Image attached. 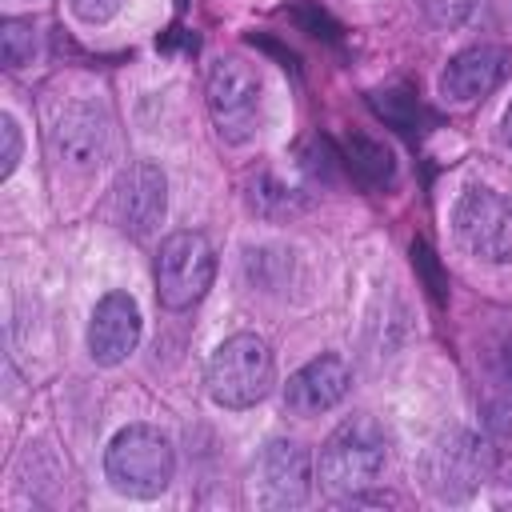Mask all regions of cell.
Listing matches in <instances>:
<instances>
[{
	"label": "cell",
	"mask_w": 512,
	"mask_h": 512,
	"mask_svg": "<svg viewBox=\"0 0 512 512\" xmlns=\"http://www.w3.org/2000/svg\"><path fill=\"white\" fill-rule=\"evenodd\" d=\"M384 464H388L384 428L368 412H356V416L340 420L332 428V436L324 440L316 476L328 496H360L364 488H372L380 480Z\"/></svg>",
	"instance_id": "1"
},
{
	"label": "cell",
	"mask_w": 512,
	"mask_h": 512,
	"mask_svg": "<svg viewBox=\"0 0 512 512\" xmlns=\"http://www.w3.org/2000/svg\"><path fill=\"white\" fill-rule=\"evenodd\" d=\"M104 472L120 496L152 500L172 484V472H176L172 440L152 424H128L112 436L104 452Z\"/></svg>",
	"instance_id": "2"
},
{
	"label": "cell",
	"mask_w": 512,
	"mask_h": 512,
	"mask_svg": "<svg viewBox=\"0 0 512 512\" xmlns=\"http://www.w3.org/2000/svg\"><path fill=\"white\" fill-rule=\"evenodd\" d=\"M272 380H276V360H272V348L256 332L228 336L208 356V368H204L208 396L220 408H252V404H260L268 396Z\"/></svg>",
	"instance_id": "3"
},
{
	"label": "cell",
	"mask_w": 512,
	"mask_h": 512,
	"mask_svg": "<svg viewBox=\"0 0 512 512\" xmlns=\"http://www.w3.org/2000/svg\"><path fill=\"white\" fill-rule=\"evenodd\" d=\"M208 112L224 144H248L260 132L264 84L260 72L240 56H216L208 68Z\"/></svg>",
	"instance_id": "4"
},
{
	"label": "cell",
	"mask_w": 512,
	"mask_h": 512,
	"mask_svg": "<svg viewBox=\"0 0 512 512\" xmlns=\"http://www.w3.org/2000/svg\"><path fill=\"white\" fill-rule=\"evenodd\" d=\"M216 280V252L204 232L180 228L160 240L156 252V300L168 312H188L204 300V292Z\"/></svg>",
	"instance_id": "5"
},
{
	"label": "cell",
	"mask_w": 512,
	"mask_h": 512,
	"mask_svg": "<svg viewBox=\"0 0 512 512\" xmlns=\"http://www.w3.org/2000/svg\"><path fill=\"white\" fill-rule=\"evenodd\" d=\"M452 224L460 244L488 260V264H512V196L488 184H468L452 208Z\"/></svg>",
	"instance_id": "6"
},
{
	"label": "cell",
	"mask_w": 512,
	"mask_h": 512,
	"mask_svg": "<svg viewBox=\"0 0 512 512\" xmlns=\"http://www.w3.org/2000/svg\"><path fill=\"white\" fill-rule=\"evenodd\" d=\"M420 472L436 500H468L492 476V448L472 432H448L424 452Z\"/></svg>",
	"instance_id": "7"
},
{
	"label": "cell",
	"mask_w": 512,
	"mask_h": 512,
	"mask_svg": "<svg viewBox=\"0 0 512 512\" xmlns=\"http://www.w3.org/2000/svg\"><path fill=\"white\" fill-rule=\"evenodd\" d=\"M256 504L264 508H300L312 492V456L300 440H268L252 468Z\"/></svg>",
	"instance_id": "8"
},
{
	"label": "cell",
	"mask_w": 512,
	"mask_h": 512,
	"mask_svg": "<svg viewBox=\"0 0 512 512\" xmlns=\"http://www.w3.org/2000/svg\"><path fill=\"white\" fill-rule=\"evenodd\" d=\"M164 212H168V180H164V172L156 164H148V160L128 164L112 184V220L128 236L144 240V236L156 232Z\"/></svg>",
	"instance_id": "9"
},
{
	"label": "cell",
	"mask_w": 512,
	"mask_h": 512,
	"mask_svg": "<svg viewBox=\"0 0 512 512\" xmlns=\"http://www.w3.org/2000/svg\"><path fill=\"white\" fill-rule=\"evenodd\" d=\"M48 144L60 164H68L76 172H92L104 164V156L112 148L108 116L92 104H64L48 128Z\"/></svg>",
	"instance_id": "10"
},
{
	"label": "cell",
	"mask_w": 512,
	"mask_h": 512,
	"mask_svg": "<svg viewBox=\"0 0 512 512\" xmlns=\"http://www.w3.org/2000/svg\"><path fill=\"white\" fill-rule=\"evenodd\" d=\"M140 308L128 292H108L96 300L92 308V320H88V352L96 364L112 368L120 360H128L140 344Z\"/></svg>",
	"instance_id": "11"
},
{
	"label": "cell",
	"mask_w": 512,
	"mask_h": 512,
	"mask_svg": "<svg viewBox=\"0 0 512 512\" xmlns=\"http://www.w3.org/2000/svg\"><path fill=\"white\" fill-rule=\"evenodd\" d=\"M352 372L336 352L312 356L304 368H296L284 384V408L292 416H320L328 408H336L348 396Z\"/></svg>",
	"instance_id": "12"
},
{
	"label": "cell",
	"mask_w": 512,
	"mask_h": 512,
	"mask_svg": "<svg viewBox=\"0 0 512 512\" xmlns=\"http://www.w3.org/2000/svg\"><path fill=\"white\" fill-rule=\"evenodd\" d=\"M504 80V52L492 44H472L456 52L440 72V96L452 104H476Z\"/></svg>",
	"instance_id": "13"
},
{
	"label": "cell",
	"mask_w": 512,
	"mask_h": 512,
	"mask_svg": "<svg viewBox=\"0 0 512 512\" xmlns=\"http://www.w3.org/2000/svg\"><path fill=\"white\" fill-rule=\"evenodd\" d=\"M344 164L364 180V184H392L396 176V160L380 140L368 136H348L344 140Z\"/></svg>",
	"instance_id": "14"
},
{
	"label": "cell",
	"mask_w": 512,
	"mask_h": 512,
	"mask_svg": "<svg viewBox=\"0 0 512 512\" xmlns=\"http://www.w3.org/2000/svg\"><path fill=\"white\" fill-rule=\"evenodd\" d=\"M368 104L380 120H388L392 128H400L404 136H416V120H420V104L408 88H376L368 92Z\"/></svg>",
	"instance_id": "15"
},
{
	"label": "cell",
	"mask_w": 512,
	"mask_h": 512,
	"mask_svg": "<svg viewBox=\"0 0 512 512\" xmlns=\"http://www.w3.org/2000/svg\"><path fill=\"white\" fill-rule=\"evenodd\" d=\"M36 56V28L32 20H4L0 24V60L4 68H24Z\"/></svg>",
	"instance_id": "16"
},
{
	"label": "cell",
	"mask_w": 512,
	"mask_h": 512,
	"mask_svg": "<svg viewBox=\"0 0 512 512\" xmlns=\"http://www.w3.org/2000/svg\"><path fill=\"white\" fill-rule=\"evenodd\" d=\"M428 20L440 24V28H460L472 20V12L480 8V0H420Z\"/></svg>",
	"instance_id": "17"
},
{
	"label": "cell",
	"mask_w": 512,
	"mask_h": 512,
	"mask_svg": "<svg viewBox=\"0 0 512 512\" xmlns=\"http://www.w3.org/2000/svg\"><path fill=\"white\" fill-rule=\"evenodd\" d=\"M0 136H4V152H0V180H8V176L16 172V164H20V148H24L16 116H8V112L0 116Z\"/></svg>",
	"instance_id": "18"
},
{
	"label": "cell",
	"mask_w": 512,
	"mask_h": 512,
	"mask_svg": "<svg viewBox=\"0 0 512 512\" xmlns=\"http://www.w3.org/2000/svg\"><path fill=\"white\" fill-rule=\"evenodd\" d=\"M412 264L424 272V280H428V292H432L436 300H444V288H448V280L440 276V268H436V256H432V248H428L424 240H416V244H412Z\"/></svg>",
	"instance_id": "19"
},
{
	"label": "cell",
	"mask_w": 512,
	"mask_h": 512,
	"mask_svg": "<svg viewBox=\"0 0 512 512\" xmlns=\"http://www.w3.org/2000/svg\"><path fill=\"white\" fill-rule=\"evenodd\" d=\"M124 0H68V8L76 12V20L84 24H108L116 12H120Z\"/></svg>",
	"instance_id": "20"
},
{
	"label": "cell",
	"mask_w": 512,
	"mask_h": 512,
	"mask_svg": "<svg viewBox=\"0 0 512 512\" xmlns=\"http://www.w3.org/2000/svg\"><path fill=\"white\" fill-rule=\"evenodd\" d=\"M496 372H500L504 384H512V340L500 344V352H496Z\"/></svg>",
	"instance_id": "21"
},
{
	"label": "cell",
	"mask_w": 512,
	"mask_h": 512,
	"mask_svg": "<svg viewBox=\"0 0 512 512\" xmlns=\"http://www.w3.org/2000/svg\"><path fill=\"white\" fill-rule=\"evenodd\" d=\"M500 136H504V144L512 148V104L504 108V120H500Z\"/></svg>",
	"instance_id": "22"
}]
</instances>
